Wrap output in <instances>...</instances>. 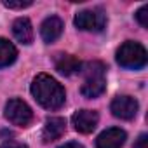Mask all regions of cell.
Listing matches in <instances>:
<instances>
[{
    "mask_svg": "<svg viewBox=\"0 0 148 148\" xmlns=\"http://www.w3.org/2000/svg\"><path fill=\"white\" fill-rule=\"evenodd\" d=\"M125 143V132L119 127L103 131L96 139V148H122Z\"/></svg>",
    "mask_w": 148,
    "mask_h": 148,
    "instance_id": "52a82bcc",
    "label": "cell"
},
{
    "mask_svg": "<svg viewBox=\"0 0 148 148\" xmlns=\"http://www.w3.org/2000/svg\"><path fill=\"white\" fill-rule=\"evenodd\" d=\"M71 122H73V125H75V129L79 132L89 134V132H92L96 129V125L99 122V115L94 110H80V112H77L73 115Z\"/></svg>",
    "mask_w": 148,
    "mask_h": 148,
    "instance_id": "8992f818",
    "label": "cell"
},
{
    "mask_svg": "<svg viewBox=\"0 0 148 148\" xmlns=\"http://www.w3.org/2000/svg\"><path fill=\"white\" fill-rule=\"evenodd\" d=\"M80 70L86 79H98V77H105L106 66L99 61H91V63H86Z\"/></svg>",
    "mask_w": 148,
    "mask_h": 148,
    "instance_id": "5bb4252c",
    "label": "cell"
},
{
    "mask_svg": "<svg viewBox=\"0 0 148 148\" xmlns=\"http://www.w3.org/2000/svg\"><path fill=\"white\" fill-rule=\"evenodd\" d=\"M32 94L47 110H58L64 105L66 94L63 86L47 73H40L32 82Z\"/></svg>",
    "mask_w": 148,
    "mask_h": 148,
    "instance_id": "6da1fadb",
    "label": "cell"
},
{
    "mask_svg": "<svg viewBox=\"0 0 148 148\" xmlns=\"http://www.w3.org/2000/svg\"><path fill=\"white\" fill-rule=\"evenodd\" d=\"M0 148H28L25 143H19V141H5L0 145Z\"/></svg>",
    "mask_w": 148,
    "mask_h": 148,
    "instance_id": "e0dca14e",
    "label": "cell"
},
{
    "mask_svg": "<svg viewBox=\"0 0 148 148\" xmlns=\"http://www.w3.org/2000/svg\"><path fill=\"white\" fill-rule=\"evenodd\" d=\"M66 131V120L63 117H51L47 119L45 125H44V131H42V138H44V143H51V141H56L59 139Z\"/></svg>",
    "mask_w": 148,
    "mask_h": 148,
    "instance_id": "ba28073f",
    "label": "cell"
},
{
    "mask_svg": "<svg viewBox=\"0 0 148 148\" xmlns=\"http://www.w3.org/2000/svg\"><path fill=\"white\" fill-rule=\"evenodd\" d=\"M4 5L7 9H25V7H30L32 2H30V0H26V2H11V0H9V2H7V0H5Z\"/></svg>",
    "mask_w": 148,
    "mask_h": 148,
    "instance_id": "2e32d148",
    "label": "cell"
},
{
    "mask_svg": "<svg viewBox=\"0 0 148 148\" xmlns=\"http://www.w3.org/2000/svg\"><path fill=\"white\" fill-rule=\"evenodd\" d=\"M59 148H84L80 143H75V141H70V143H64V145H61Z\"/></svg>",
    "mask_w": 148,
    "mask_h": 148,
    "instance_id": "d6986e66",
    "label": "cell"
},
{
    "mask_svg": "<svg viewBox=\"0 0 148 148\" xmlns=\"http://www.w3.org/2000/svg\"><path fill=\"white\" fill-rule=\"evenodd\" d=\"M12 33L16 40L25 45H30L33 42V26L28 18H18L12 25Z\"/></svg>",
    "mask_w": 148,
    "mask_h": 148,
    "instance_id": "8fae6325",
    "label": "cell"
},
{
    "mask_svg": "<svg viewBox=\"0 0 148 148\" xmlns=\"http://www.w3.org/2000/svg\"><path fill=\"white\" fill-rule=\"evenodd\" d=\"M54 66L61 75H73V73L80 71L82 63L71 54H58L54 58Z\"/></svg>",
    "mask_w": 148,
    "mask_h": 148,
    "instance_id": "30bf717a",
    "label": "cell"
},
{
    "mask_svg": "<svg viewBox=\"0 0 148 148\" xmlns=\"http://www.w3.org/2000/svg\"><path fill=\"white\" fill-rule=\"evenodd\" d=\"M105 89H106L105 77H98V79H86V82L82 84L80 92L86 98H98L105 92Z\"/></svg>",
    "mask_w": 148,
    "mask_h": 148,
    "instance_id": "7c38bea8",
    "label": "cell"
},
{
    "mask_svg": "<svg viewBox=\"0 0 148 148\" xmlns=\"http://www.w3.org/2000/svg\"><path fill=\"white\" fill-rule=\"evenodd\" d=\"M18 58V51L14 47V44H11L5 38H0V68L9 66L16 61Z\"/></svg>",
    "mask_w": 148,
    "mask_h": 148,
    "instance_id": "4fadbf2b",
    "label": "cell"
},
{
    "mask_svg": "<svg viewBox=\"0 0 148 148\" xmlns=\"http://www.w3.org/2000/svg\"><path fill=\"white\" fill-rule=\"evenodd\" d=\"M146 143H148V136H146V134H141V136L136 139V143H134L132 148H146Z\"/></svg>",
    "mask_w": 148,
    "mask_h": 148,
    "instance_id": "ac0fdd59",
    "label": "cell"
},
{
    "mask_svg": "<svg viewBox=\"0 0 148 148\" xmlns=\"http://www.w3.org/2000/svg\"><path fill=\"white\" fill-rule=\"evenodd\" d=\"M61 33H63V21L58 16H49L40 26V35H42L44 42H47V44L58 40L61 37Z\"/></svg>",
    "mask_w": 148,
    "mask_h": 148,
    "instance_id": "9c48e42d",
    "label": "cell"
},
{
    "mask_svg": "<svg viewBox=\"0 0 148 148\" xmlns=\"http://www.w3.org/2000/svg\"><path fill=\"white\" fill-rule=\"evenodd\" d=\"M136 19H138V23H139L143 28L148 26V5H143V7L136 12Z\"/></svg>",
    "mask_w": 148,
    "mask_h": 148,
    "instance_id": "9a60e30c",
    "label": "cell"
},
{
    "mask_svg": "<svg viewBox=\"0 0 148 148\" xmlns=\"http://www.w3.org/2000/svg\"><path fill=\"white\" fill-rule=\"evenodd\" d=\"M75 26L84 32H103L106 26V16L99 9H91V11H82L75 16Z\"/></svg>",
    "mask_w": 148,
    "mask_h": 148,
    "instance_id": "277c9868",
    "label": "cell"
},
{
    "mask_svg": "<svg viewBox=\"0 0 148 148\" xmlns=\"http://www.w3.org/2000/svg\"><path fill=\"white\" fill-rule=\"evenodd\" d=\"M4 115H5V119L11 124L19 125V127H26L32 122V119H33L32 108L25 101H21V99H11V101H7Z\"/></svg>",
    "mask_w": 148,
    "mask_h": 148,
    "instance_id": "3957f363",
    "label": "cell"
},
{
    "mask_svg": "<svg viewBox=\"0 0 148 148\" xmlns=\"http://www.w3.org/2000/svg\"><path fill=\"white\" fill-rule=\"evenodd\" d=\"M148 61V56H146V51L141 44L138 42H132V40H127L124 42L119 51H117V63L122 66V68H127V70H139L146 64Z\"/></svg>",
    "mask_w": 148,
    "mask_h": 148,
    "instance_id": "7a4b0ae2",
    "label": "cell"
},
{
    "mask_svg": "<svg viewBox=\"0 0 148 148\" xmlns=\"http://www.w3.org/2000/svg\"><path fill=\"white\" fill-rule=\"evenodd\" d=\"M112 113L117 117V119H122V120H131L136 117L138 113V101L131 96H117L113 101H112V106H110Z\"/></svg>",
    "mask_w": 148,
    "mask_h": 148,
    "instance_id": "5b68a950",
    "label": "cell"
}]
</instances>
